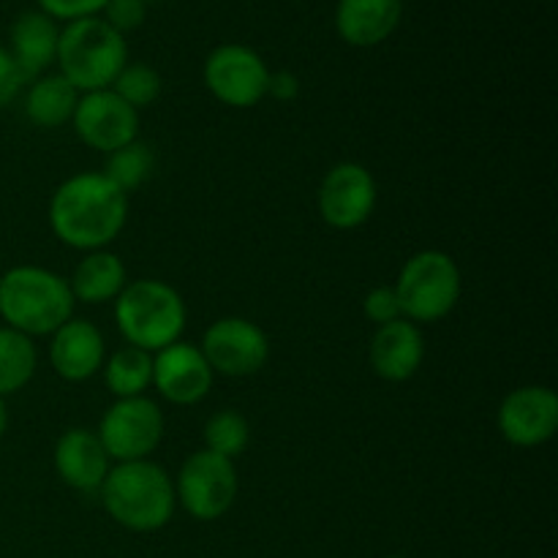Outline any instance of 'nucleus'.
Segmentation results:
<instances>
[{
    "label": "nucleus",
    "mask_w": 558,
    "mask_h": 558,
    "mask_svg": "<svg viewBox=\"0 0 558 558\" xmlns=\"http://www.w3.org/2000/svg\"><path fill=\"white\" fill-rule=\"evenodd\" d=\"M47 218L60 243L90 254L120 238L129 221V196L101 172H80L54 189Z\"/></svg>",
    "instance_id": "f257e3e1"
},
{
    "label": "nucleus",
    "mask_w": 558,
    "mask_h": 558,
    "mask_svg": "<svg viewBox=\"0 0 558 558\" xmlns=\"http://www.w3.org/2000/svg\"><path fill=\"white\" fill-rule=\"evenodd\" d=\"M69 278L36 265H16L0 276V319L27 338L52 336L74 316Z\"/></svg>",
    "instance_id": "f03ea898"
},
{
    "label": "nucleus",
    "mask_w": 558,
    "mask_h": 558,
    "mask_svg": "<svg viewBox=\"0 0 558 558\" xmlns=\"http://www.w3.org/2000/svg\"><path fill=\"white\" fill-rule=\"evenodd\" d=\"M101 505L118 526L150 534L167 526L174 515V483L158 463L131 461L109 469L101 488Z\"/></svg>",
    "instance_id": "7ed1b4c3"
},
{
    "label": "nucleus",
    "mask_w": 558,
    "mask_h": 558,
    "mask_svg": "<svg viewBox=\"0 0 558 558\" xmlns=\"http://www.w3.org/2000/svg\"><path fill=\"white\" fill-rule=\"evenodd\" d=\"M58 74L65 76L76 93L107 90L129 63V44L101 16L65 22L58 38Z\"/></svg>",
    "instance_id": "20e7f679"
},
{
    "label": "nucleus",
    "mask_w": 558,
    "mask_h": 558,
    "mask_svg": "<svg viewBox=\"0 0 558 558\" xmlns=\"http://www.w3.org/2000/svg\"><path fill=\"white\" fill-rule=\"evenodd\" d=\"M185 303L158 278L129 281L114 300V325L129 347L156 354L180 341L185 330Z\"/></svg>",
    "instance_id": "39448f33"
},
{
    "label": "nucleus",
    "mask_w": 558,
    "mask_h": 558,
    "mask_svg": "<svg viewBox=\"0 0 558 558\" xmlns=\"http://www.w3.org/2000/svg\"><path fill=\"white\" fill-rule=\"evenodd\" d=\"M403 319L414 325H434L450 316L461 300L463 283L456 259L445 251H420L398 272L392 283Z\"/></svg>",
    "instance_id": "423d86ee"
},
{
    "label": "nucleus",
    "mask_w": 558,
    "mask_h": 558,
    "mask_svg": "<svg viewBox=\"0 0 558 558\" xmlns=\"http://www.w3.org/2000/svg\"><path fill=\"white\" fill-rule=\"evenodd\" d=\"M163 430H167V420H163L161 407L147 396H140L118 398L104 412L96 434L109 461L131 463L147 461L161 445Z\"/></svg>",
    "instance_id": "0eeeda50"
},
{
    "label": "nucleus",
    "mask_w": 558,
    "mask_h": 558,
    "mask_svg": "<svg viewBox=\"0 0 558 558\" xmlns=\"http://www.w3.org/2000/svg\"><path fill=\"white\" fill-rule=\"evenodd\" d=\"M238 488L234 461L210 450H196L180 466L174 480V499L196 521H218L232 510Z\"/></svg>",
    "instance_id": "6e6552de"
},
{
    "label": "nucleus",
    "mask_w": 558,
    "mask_h": 558,
    "mask_svg": "<svg viewBox=\"0 0 558 558\" xmlns=\"http://www.w3.org/2000/svg\"><path fill=\"white\" fill-rule=\"evenodd\" d=\"M202 80L216 101L234 109H248L267 96L270 69L256 49L245 44H221L207 54Z\"/></svg>",
    "instance_id": "1a4fd4ad"
},
{
    "label": "nucleus",
    "mask_w": 558,
    "mask_h": 558,
    "mask_svg": "<svg viewBox=\"0 0 558 558\" xmlns=\"http://www.w3.org/2000/svg\"><path fill=\"white\" fill-rule=\"evenodd\" d=\"M213 374L245 379L259 374L270 360V341L256 322L243 316H223L213 322L199 343Z\"/></svg>",
    "instance_id": "9d476101"
},
{
    "label": "nucleus",
    "mask_w": 558,
    "mask_h": 558,
    "mask_svg": "<svg viewBox=\"0 0 558 558\" xmlns=\"http://www.w3.org/2000/svg\"><path fill=\"white\" fill-rule=\"evenodd\" d=\"M376 180L363 163L341 161L325 174L316 194V207L327 227L338 232H352L363 227L376 207Z\"/></svg>",
    "instance_id": "9b49d317"
},
{
    "label": "nucleus",
    "mask_w": 558,
    "mask_h": 558,
    "mask_svg": "<svg viewBox=\"0 0 558 558\" xmlns=\"http://www.w3.org/2000/svg\"><path fill=\"white\" fill-rule=\"evenodd\" d=\"M71 123H74L80 142H85L90 150L107 153V156L134 142L140 134V112L109 87L82 93Z\"/></svg>",
    "instance_id": "f8f14e48"
},
{
    "label": "nucleus",
    "mask_w": 558,
    "mask_h": 558,
    "mask_svg": "<svg viewBox=\"0 0 558 558\" xmlns=\"http://www.w3.org/2000/svg\"><path fill=\"white\" fill-rule=\"evenodd\" d=\"M501 436L512 447H539L558 430V396L545 385L512 390L496 414Z\"/></svg>",
    "instance_id": "ddd939ff"
},
{
    "label": "nucleus",
    "mask_w": 558,
    "mask_h": 558,
    "mask_svg": "<svg viewBox=\"0 0 558 558\" xmlns=\"http://www.w3.org/2000/svg\"><path fill=\"white\" fill-rule=\"evenodd\" d=\"M213 379L216 374L196 343L174 341L172 347L153 354V387L174 407L199 403L210 392Z\"/></svg>",
    "instance_id": "4468645a"
},
{
    "label": "nucleus",
    "mask_w": 558,
    "mask_h": 558,
    "mask_svg": "<svg viewBox=\"0 0 558 558\" xmlns=\"http://www.w3.org/2000/svg\"><path fill=\"white\" fill-rule=\"evenodd\" d=\"M107 343L93 322L71 316L63 327L52 332L49 341V363L54 374L65 381H87L104 368Z\"/></svg>",
    "instance_id": "2eb2a0df"
},
{
    "label": "nucleus",
    "mask_w": 558,
    "mask_h": 558,
    "mask_svg": "<svg viewBox=\"0 0 558 558\" xmlns=\"http://www.w3.org/2000/svg\"><path fill=\"white\" fill-rule=\"evenodd\" d=\"M371 368L385 381H407L425 360V338L414 322L396 319L376 327L368 347Z\"/></svg>",
    "instance_id": "dca6fc26"
},
{
    "label": "nucleus",
    "mask_w": 558,
    "mask_h": 558,
    "mask_svg": "<svg viewBox=\"0 0 558 558\" xmlns=\"http://www.w3.org/2000/svg\"><path fill=\"white\" fill-rule=\"evenodd\" d=\"M112 461L96 430L69 428L54 445V472L69 488L90 494L107 480Z\"/></svg>",
    "instance_id": "f3484780"
},
{
    "label": "nucleus",
    "mask_w": 558,
    "mask_h": 558,
    "mask_svg": "<svg viewBox=\"0 0 558 558\" xmlns=\"http://www.w3.org/2000/svg\"><path fill=\"white\" fill-rule=\"evenodd\" d=\"M403 0H338L336 31L349 47H379L396 33Z\"/></svg>",
    "instance_id": "a211bd4d"
},
{
    "label": "nucleus",
    "mask_w": 558,
    "mask_h": 558,
    "mask_svg": "<svg viewBox=\"0 0 558 558\" xmlns=\"http://www.w3.org/2000/svg\"><path fill=\"white\" fill-rule=\"evenodd\" d=\"M58 22L44 11H25V14L16 16L9 31V47L5 49L11 52L25 82L47 74L49 65L58 58Z\"/></svg>",
    "instance_id": "6ab92c4d"
},
{
    "label": "nucleus",
    "mask_w": 558,
    "mask_h": 558,
    "mask_svg": "<svg viewBox=\"0 0 558 558\" xmlns=\"http://www.w3.org/2000/svg\"><path fill=\"white\" fill-rule=\"evenodd\" d=\"M125 283H129V276H125L123 259L107 248L82 256L80 265L74 267V276L69 278L74 300L85 305L114 303Z\"/></svg>",
    "instance_id": "aec40b11"
},
{
    "label": "nucleus",
    "mask_w": 558,
    "mask_h": 558,
    "mask_svg": "<svg viewBox=\"0 0 558 558\" xmlns=\"http://www.w3.org/2000/svg\"><path fill=\"white\" fill-rule=\"evenodd\" d=\"M80 93L65 76L41 74L25 93V114L36 129H60L74 118Z\"/></svg>",
    "instance_id": "412c9836"
},
{
    "label": "nucleus",
    "mask_w": 558,
    "mask_h": 558,
    "mask_svg": "<svg viewBox=\"0 0 558 558\" xmlns=\"http://www.w3.org/2000/svg\"><path fill=\"white\" fill-rule=\"evenodd\" d=\"M104 381L114 398H140L153 385V354L125 343L104 360Z\"/></svg>",
    "instance_id": "4be33fe9"
},
{
    "label": "nucleus",
    "mask_w": 558,
    "mask_h": 558,
    "mask_svg": "<svg viewBox=\"0 0 558 558\" xmlns=\"http://www.w3.org/2000/svg\"><path fill=\"white\" fill-rule=\"evenodd\" d=\"M38 354L33 347V338L0 327V398H9L14 392L25 390L36 376Z\"/></svg>",
    "instance_id": "5701e85b"
},
{
    "label": "nucleus",
    "mask_w": 558,
    "mask_h": 558,
    "mask_svg": "<svg viewBox=\"0 0 558 558\" xmlns=\"http://www.w3.org/2000/svg\"><path fill=\"white\" fill-rule=\"evenodd\" d=\"M153 169H156V156H153V147L145 142L134 140L129 142L120 150L109 153L107 167H104V178L112 185H118L125 196L131 191H136L140 185H145L150 180Z\"/></svg>",
    "instance_id": "b1692460"
},
{
    "label": "nucleus",
    "mask_w": 558,
    "mask_h": 558,
    "mask_svg": "<svg viewBox=\"0 0 558 558\" xmlns=\"http://www.w3.org/2000/svg\"><path fill=\"white\" fill-rule=\"evenodd\" d=\"M251 445V425L238 409H221L205 423V450L216 456L234 458L243 456Z\"/></svg>",
    "instance_id": "393cba45"
},
{
    "label": "nucleus",
    "mask_w": 558,
    "mask_h": 558,
    "mask_svg": "<svg viewBox=\"0 0 558 558\" xmlns=\"http://www.w3.org/2000/svg\"><path fill=\"white\" fill-rule=\"evenodd\" d=\"M109 90L118 93L129 107H134L136 112H140V109L150 107V104L158 101V96H161L163 90V82H161V74H158L153 65L125 63V69L120 71L118 80L112 82Z\"/></svg>",
    "instance_id": "a878e982"
},
{
    "label": "nucleus",
    "mask_w": 558,
    "mask_h": 558,
    "mask_svg": "<svg viewBox=\"0 0 558 558\" xmlns=\"http://www.w3.org/2000/svg\"><path fill=\"white\" fill-rule=\"evenodd\" d=\"M147 5L142 0H107L101 11V20L107 22L109 27L125 36V33L136 31V27L145 22Z\"/></svg>",
    "instance_id": "bb28decb"
},
{
    "label": "nucleus",
    "mask_w": 558,
    "mask_h": 558,
    "mask_svg": "<svg viewBox=\"0 0 558 558\" xmlns=\"http://www.w3.org/2000/svg\"><path fill=\"white\" fill-rule=\"evenodd\" d=\"M363 311L368 316V322H374L376 327L390 325V322L403 319L401 316V303H398V294L392 287H374L363 300Z\"/></svg>",
    "instance_id": "cd10ccee"
},
{
    "label": "nucleus",
    "mask_w": 558,
    "mask_h": 558,
    "mask_svg": "<svg viewBox=\"0 0 558 558\" xmlns=\"http://www.w3.org/2000/svg\"><path fill=\"white\" fill-rule=\"evenodd\" d=\"M107 0H38V11L54 22H76L87 16H101Z\"/></svg>",
    "instance_id": "c85d7f7f"
},
{
    "label": "nucleus",
    "mask_w": 558,
    "mask_h": 558,
    "mask_svg": "<svg viewBox=\"0 0 558 558\" xmlns=\"http://www.w3.org/2000/svg\"><path fill=\"white\" fill-rule=\"evenodd\" d=\"M22 85H25V76H22V71L16 69L9 49L0 44V109L9 107V104L20 96Z\"/></svg>",
    "instance_id": "c756f323"
},
{
    "label": "nucleus",
    "mask_w": 558,
    "mask_h": 558,
    "mask_svg": "<svg viewBox=\"0 0 558 558\" xmlns=\"http://www.w3.org/2000/svg\"><path fill=\"white\" fill-rule=\"evenodd\" d=\"M300 82L298 76L289 74V71H278V74H270V85H267V96H276L278 101H289V98L298 96Z\"/></svg>",
    "instance_id": "7c9ffc66"
},
{
    "label": "nucleus",
    "mask_w": 558,
    "mask_h": 558,
    "mask_svg": "<svg viewBox=\"0 0 558 558\" xmlns=\"http://www.w3.org/2000/svg\"><path fill=\"white\" fill-rule=\"evenodd\" d=\"M9 430V409H5V398H0V439Z\"/></svg>",
    "instance_id": "2f4dec72"
},
{
    "label": "nucleus",
    "mask_w": 558,
    "mask_h": 558,
    "mask_svg": "<svg viewBox=\"0 0 558 558\" xmlns=\"http://www.w3.org/2000/svg\"><path fill=\"white\" fill-rule=\"evenodd\" d=\"M142 3H145V5H147V3H156V0H142Z\"/></svg>",
    "instance_id": "473e14b6"
},
{
    "label": "nucleus",
    "mask_w": 558,
    "mask_h": 558,
    "mask_svg": "<svg viewBox=\"0 0 558 558\" xmlns=\"http://www.w3.org/2000/svg\"><path fill=\"white\" fill-rule=\"evenodd\" d=\"M385 558H407V556H385Z\"/></svg>",
    "instance_id": "72a5a7b5"
}]
</instances>
